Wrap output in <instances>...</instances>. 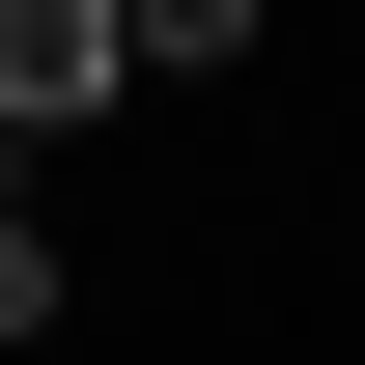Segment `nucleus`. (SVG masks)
<instances>
[{
  "label": "nucleus",
  "instance_id": "2",
  "mask_svg": "<svg viewBox=\"0 0 365 365\" xmlns=\"http://www.w3.org/2000/svg\"><path fill=\"white\" fill-rule=\"evenodd\" d=\"M169 56H253V0H140V85H169Z\"/></svg>",
  "mask_w": 365,
  "mask_h": 365
},
{
  "label": "nucleus",
  "instance_id": "1",
  "mask_svg": "<svg viewBox=\"0 0 365 365\" xmlns=\"http://www.w3.org/2000/svg\"><path fill=\"white\" fill-rule=\"evenodd\" d=\"M140 85V0H0V113H29V140H85Z\"/></svg>",
  "mask_w": 365,
  "mask_h": 365
}]
</instances>
